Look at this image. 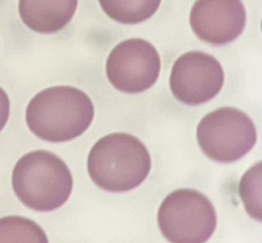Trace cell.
<instances>
[{
    "mask_svg": "<svg viewBox=\"0 0 262 243\" xmlns=\"http://www.w3.org/2000/svg\"><path fill=\"white\" fill-rule=\"evenodd\" d=\"M94 107L81 89L52 86L38 92L26 110L29 129L39 138L62 143L80 136L90 126Z\"/></svg>",
    "mask_w": 262,
    "mask_h": 243,
    "instance_id": "obj_1",
    "label": "cell"
},
{
    "mask_svg": "<svg viewBox=\"0 0 262 243\" xmlns=\"http://www.w3.org/2000/svg\"><path fill=\"white\" fill-rule=\"evenodd\" d=\"M150 167V156L144 144L125 132L99 138L87 158L90 178L108 192L121 193L137 188L147 177Z\"/></svg>",
    "mask_w": 262,
    "mask_h": 243,
    "instance_id": "obj_2",
    "label": "cell"
},
{
    "mask_svg": "<svg viewBox=\"0 0 262 243\" xmlns=\"http://www.w3.org/2000/svg\"><path fill=\"white\" fill-rule=\"evenodd\" d=\"M11 181L17 198L37 211L60 207L73 190V176L64 161L45 150L24 155L13 168Z\"/></svg>",
    "mask_w": 262,
    "mask_h": 243,
    "instance_id": "obj_3",
    "label": "cell"
},
{
    "mask_svg": "<svg viewBox=\"0 0 262 243\" xmlns=\"http://www.w3.org/2000/svg\"><path fill=\"white\" fill-rule=\"evenodd\" d=\"M158 225L170 243H205L216 229L217 215L204 194L192 189H178L160 205Z\"/></svg>",
    "mask_w": 262,
    "mask_h": 243,
    "instance_id": "obj_4",
    "label": "cell"
},
{
    "mask_svg": "<svg viewBox=\"0 0 262 243\" xmlns=\"http://www.w3.org/2000/svg\"><path fill=\"white\" fill-rule=\"evenodd\" d=\"M196 139L208 158L231 163L254 148L257 131L246 113L233 107H221L202 118L196 128Z\"/></svg>",
    "mask_w": 262,
    "mask_h": 243,
    "instance_id": "obj_5",
    "label": "cell"
},
{
    "mask_svg": "<svg viewBox=\"0 0 262 243\" xmlns=\"http://www.w3.org/2000/svg\"><path fill=\"white\" fill-rule=\"evenodd\" d=\"M161 58L148 41L131 38L118 43L110 52L105 72L111 84L126 93L150 88L159 78Z\"/></svg>",
    "mask_w": 262,
    "mask_h": 243,
    "instance_id": "obj_6",
    "label": "cell"
},
{
    "mask_svg": "<svg viewBox=\"0 0 262 243\" xmlns=\"http://www.w3.org/2000/svg\"><path fill=\"white\" fill-rule=\"evenodd\" d=\"M224 83L223 69L213 55L193 50L174 63L169 84L177 100L187 106L205 104L215 97Z\"/></svg>",
    "mask_w": 262,
    "mask_h": 243,
    "instance_id": "obj_7",
    "label": "cell"
},
{
    "mask_svg": "<svg viewBox=\"0 0 262 243\" xmlns=\"http://www.w3.org/2000/svg\"><path fill=\"white\" fill-rule=\"evenodd\" d=\"M246 9L242 0H196L190 10L193 33L213 45L236 39L246 26Z\"/></svg>",
    "mask_w": 262,
    "mask_h": 243,
    "instance_id": "obj_8",
    "label": "cell"
},
{
    "mask_svg": "<svg viewBox=\"0 0 262 243\" xmlns=\"http://www.w3.org/2000/svg\"><path fill=\"white\" fill-rule=\"evenodd\" d=\"M78 0H19L18 12L24 24L34 32L60 31L73 18Z\"/></svg>",
    "mask_w": 262,
    "mask_h": 243,
    "instance_id": "obj_9",
    "label": "cell"
},
{
    "mask_svg": "<svg viewBox=\"0 0 262 243\" xmlns=\"http://www.w3.org/2000/svg\"><path fill=\"white\" fill-rule=\"evenodd\" d=\"M162 0H98L102 10L121 24H138L155 14Z\"/></svg>",
    "mask_w": 262,
    "mask_h": 243,
    "instance_id": "obj_10",
    "label": "cell"
},
{
    "mask_svg": "<svg viewBox=\"0 0 262 243\" xmlns=\"http://www.w3.org/2000/svg\"><path fill=\"white\" fill-rule=\"evenodd\" d=\"M0 243H48L44 230L34 220L8 215L0 218Z\"/></svg>",
    "mask_w": 262,
    "mask_h": 243,
    "instance_id": "obj_11",
    "label": "cell"
},
{
    "mask_svg": "<svg viewBox=\"0 0 262 243\" xmlns=\"http://www.w3.org/2000/svg\"><path fill=\"white\" fill-rule=\"evenodd\" d=\"M239 194L248 213L260 220V162L253 165L242 177Z\"/></svg>",
    "mask_w": 262,
    "mask_h": 243,
    "instance_id": "obj_12",
    "label": "cell"
},
{
    "mask_svg": "<svg viewBox=\"0 0 262 243\" xmlns=\"http://www.w3.org/2000/svg\"><path fill=\"white\" fill-rule=\"evenodd\" d=\"M9 109H10V103L8 95L0 87V131L4 128L8 117H9Z\"/></svg>",
    "mask_w": 262,
    "mask_h": 243,
    "instance_id": "obj_13",
    "label": "cell"
}]
</instances>
